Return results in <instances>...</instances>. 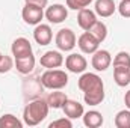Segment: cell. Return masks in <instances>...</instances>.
<instances>
[{
  "label": "cell",
  "instance_id": "7402d4cb",
  "mask_svg": "<svg viewBox=\"0 0 130 128\" xmlns=\"http://www.w3.org/2000/svg\"><path fill=\"white\" fill-rule=\"evenodd\" d=\"M117 128H130V110H121L115 116Z\"/></svg>",
  "mask_w": 130,
  "mask_h": 128
},
{
  "label": "cell",
  "instance_id": "6da1fadb",
  "mask_svg": "<svg viewBox=\"0 0 130 128\" xmlns=\"http://www.w3.org/2000/svg\"><path fill=\"white\" fill-rule=\"evenodd\" d=\"M79 89L83 91V99L89 105H98L104 99V86L97 74L86 72L79 78Z\"/></svg>",
  "mask_w": 130,
  "mask_h": 128
},
{
  "label": "cell",
  "instance_id": "cb8c5ba5",
  "mask_svg": "<svg viewBox=\"0 0 130 128\" xmlns=\"http://www.w3.org/2000/svg\"><path fill=\"white\" fill-rule=\"evenodd\" d=\"M92 0H67V8L74 9V11H80L86 6H89Z\"/></svg>",
  "mask_w": 130,
  "mask_h": 128
},
{
  "label": "cell",
  "instance_id": "d6986e66",
  "mask_svg": "<svg viewBox=\"0 0 130 128\" xmlns=\"http://www.w3.org/2000/svg\"><path fill=\"white\" fill-rule=\"evenodd\" d=\"M68 98L65 95L64 92H52V94H48L47 96V104H48V107H53V109H62L65 104V101H67Z\"/></svg>",
  "mask_w": 130,
  "mask_h": 128
},
{
  "label": "cell",
  "instance_id": "603a6c76",
  "mask_svg": "<svg viewBox=\"0 0 130 128\" xmlns=\"http://www.w3.org/2000/svg\"><path fill=\"white\" fill-rule=\"evenodd\" d=\"M113 66H127V68H130V54L127 51H120L113 57Z\"/></svg>",
  "mask_w": 130,
  "mask_h": 128
},
{
  "label": "cell",
  "instance_id": "7a4b0ae2",
  "mask_svg": "<svg viewBox=\"0 0 130 128\" xmlns=\"http://www.w3.org/2000/svg\"><path fill=\"white\" fill-rule=\"evenodd\" d=\"M48 109L50 107H48L47 101H44V99H35L32 102H29L24 107V112H23L24 124L29 125V127H35V125L41 124L47 118Z\"/></svg>",
  "mask_w": 130,
  "mask_h": 128
},
{
  "label": "cell",
  "instance_id": "9a60e30c",
  "mask_svg": "<svg viewBox=\"0 0 130 128\" xmlns=\"http://www.w3.org/2000/svg\"><path fill=\"white\" fill-rule=\"evenodd\" d=\"M115 2L113 0H97L95 2V14L103 17V18H107L110 17L113 12H115Z\"/></svg>",
  "mask_w": 130,
  "mask_h": 128
},
{
  "label": "cell",
  "instance_id": "ffe728a7",
  "mask_svg": "<svg viewBox=\"0 0 130 128\" xmlns=\"http://www.w3.org/2000/svg\"><path fill=\"white\" fill-rule=\"evenodd\" d=\"M86 32L91 33L98 42H103V41L106 39V36H107V27H106L104 23H101V21L97 20V21L92 24V27H91L89 30H86Z\"/></svg>",
  "mask_w": 130,
  "mask_h": 128
},
{
  "label": "cell",
  "instance_id": "3957f363",
  "mask_svg": "<svg viewBox=\"0 0 130 128\" xmlns=\"http://www.w3.org/2000/svg\"><path fill=\"white\" fill-rule=\"evenodd\" d=\"M67 83H68V75L65 71L61 69H48L41 75V84L52 91L62 89L67 86Z\"/></svg>",
  "mask_w": 130,
  "mask_h": 128
},
{
  "label": "cell",
  "instance_id": "9c48e42d",
  "mask_svg": "<svg viewBox=\"0 0 130 128\" xmlns=\"http://www.w3.org/2000/svg\"><path fill=\"white\" fill-rule=\"evenodd\" d=\"M92 60H91V65L94 69L97 71H106L110 63H112V57H110V53L107 50H97L95 53H92Z\"/></svg>",
  "mask_w": 130,
  "mask_h": 128
},
{
  "label": "cell",
  "instance_id": "5bb4252c",
  "mask_svg": "<svg viewBox=\"0 0 130 128\" xmlns=\"http://www.w3.org/2000/svg\"><path fill=\"white\" fill-rule=\"evenodd\" d=\"M65 116L70 118V119H77V118H82L83 116V105L79 102V101H74V99H67L62 107Z\"/></svg>",
  "mask_w": 130,
  "mask_h": 128
},
{
  "label": "cell",
  "instance_id": "4316f807",
  "mask_svg": "<svg viewBox=\"0 0 130 128\" xmlns=\"http://www.w3.org/2000/svg\"><path fill=\"white\" fill-rule=\"evenodd\" d=\"M118 11H120L121 17L130 18V0H121V3L118 6Z\"/></svg>",
  "mask_w": 130,
  "mask_h": 128
},
{
  "label": "cell",
  "instance_id": "4fadbf2b",
  "mask_svg": "<svg viewBox=\"0 0 130 128\" xmlns=\"http://www.w3.org/2000/svg\"><path fill=\"white\" fill-rule=\"evenodd\" d=\"M97 21V17H95V12L91 11V9H80L79 11V15H77V24L83 29V30H89L92 27V24Z\"/></svg>",
  "mask_w": 130,
  "mask_h": 128
},
{
  "label": "cell",
  "instance_id": "d4e9b609",
  "mask_svg": "<svg viewBox=\"0 0 130 128\" xmlns=\"http://www.w3.org/2000/svg\"><path fill=\"white\" fill-rule=\"evenodd\" d=\"M12 66H14V62L9 56H3V54L0 56V74L8 72Z\"/></svg>",
  "mask_w": 130,
  "mask_h": 128
},
{
  "label": "cell",
  "instance_id": "2e32d148",
  "mask_svg": "<svg viewBox=\"0 0 130 128\" xmlns=\"http://www.w3.org/2000/svg\"><path fill=\"white\" fill-rule=\"evenodd\" d=\"M113 80L118 86L126 88L130 83V68H127V66H113Z\"/></svg>",
  "mask_w": 130,
  "mask_h": 128
},
{
  "label": "cell",
  "instance_id": "8992f818",
  "mask_svg": "<svg viewBox=\"0 0 130 128\" xmlns=\"http://www.w3.org/2000/svg\"><path fill=\"white\" fill-rule=\"evenodd\" d=\"M67 17H68L67 8H65L64 5H59V3L48 6L47 11H45V18H47L50 23H53V24H59V23L65 21Z\"/></svg>",
  "mask_w": 130,
  "mask_h": 128
},
{
  "label": "cell",
  "instance_id": "30bf717a",
  "mask_svg": "<svg viewBox=\"0 0 130 128\" xmlns=\"http://www.w3.org/2000/svg\"><path fill=\"white\" fill-rule=\"evenodd\" d=\"M39 63L44 68H48V69H55V68H59L61 65L64 63V56L59 53V51H47L41 56L39 59Z\"/></svg>",
  "mask_w": 130,
  "mask_h": 128
},
{
  "label": "cell",
  "instance_id": "ba28073f",
  "mask_svg": "<svg viewBox=\"0 0 130 128\" xmlns=\"http://www.w3.org/2000/svg\"><path fill=\"white\" fill-rule=\"evenodd\" d=\"M65 66L70 72H74V74H80L86 69L88 62L86 59L82 56V54H77V53H73L70 54L67 59H65Z\"/></svg>",
  "mask_w": 130,
  "mask_h": 128
},
{
  "label": "cell",
  "instance_id": "f1b7e54d",
  "mask_svg": "<svg viewBox=\"0 0 130 128\" xmlns=\"http://www.w3.org/2000/svg\"><path fill=\"white\" fill-rule=\"evenodd\" d=\"M124 102H126V107L130 110V91L126 92V95H124Z\"/></svg>",
  "mask_w": 130,
  "mask_h": 128
},
{
  "label": "cell",
  "instance_id": "484cf974",
  "mask_svg": "<svg viewBox=\"0 0 130 128\" xmlns=\"http://www.w3.org/2000/svg\"><path fill=\"white\" fill-rule=\"evenodd\" d=\"M50 128H71L73 127V122L70 121V118H62V119H58V121H53L50 122Z\"/></svg>",
  "mask_w": 130,
  "mask_h": 128
},
{
  "label": "cell",
  "instance_id": "7c38bea8",
  "mask_svg": "<svg viewBox=\"0 0 130 128\" xmlns=\"http://www.w3.org/2000/svg\"><path fill=\"white\" fill-rule=\"evenodd\" d=\"M33 38L39 45H48L53 38L50 26L48 24H36V27L33 30Z\"/></svg>",
  "mask_w": 130,
  "mask_h": 128
},
{
  "label": "cell",
  "instance_id": "52a82bcc",
  "mask_svg": "<svg viewBox=\"0 0 130 128\" xmlns=\"http://www.w3.org/2000/svg\"><path fill=\"white\" fill-rule=\"evenodd\" d=\"M77 45H79V48L83 51V53H86V54H92V53H95L98 50V45H100V42H98L97 39L91 35L89 32L82 33L80 36H79V39H77Z\"/></svg>",
  "mask_w": 130,
  "mask_h": 128
},
{
  "label": "cell",
  "instance_id": "ac0fdd59",
  "mask_svg": "<svg viewBox=\"0 0 130 128\" xmlns=\"http://www.w3.org/2000/svg\"><path fill=\"white\" fill-rule=\"evenodd\" d=\"M83 124L88 128H98L103 124V115L97 110H89L83 113Z\"/></svg>",
  "mask_w": 130,
  "mask_h": 128
},
{
  "label": "cell",
  "instance_id": "f546056e",
  "mask_svg": "<svg viewBox=\"0 0 130 128\" xmlns=\"http://www.w3.org/2000/svg\"><path fill=\"white\" fill-rule=\"evenodd\" d=\"M0 56H2V53H0Z\"/></svg>",
  "mask_w": 130,
  "mask_h": 128
},
{
  "label": "cell",
  "instance_id": "44dd1931",
  "mask_svg": "<svg viewBox=\"0 0 130 128\" xmlns=\"http://www.w3.org/2000/svg\"><path fill=\"white\" fill-rule=\"evenodd\" d=\"M23 122L14 115H3L0 118V128H21Z\"/></svg>",
  "mask_w": 130,
  "mask_h": 128
},
{
  "label": "cell",
  "instance_id": "83f0119b",
  "mask_svg": "<svg viewBox=\"0 0 130 128\" xmlns=\"http://www.w3.org/2000/svg\"><path fill=\"white\" fill-rule=\"evenodd\" d=\"M47 2L48 0H26V3H29V5H35V6H39V8H45L47 6Z\"/></svg>",
  "mask_w": 130,
  "mask_h": 128
},
{
  "label": "cell",
  "instance_id": "8fae6325",
  "mask_svg": "<svg viewBox=\"0 0 130 128\" xmlns=\"http://www.w3.org/2000/svg\"><path fill=\"white\" fill-rule=\"evenodd\" d=\"M12 56L17 59V57H24V56H29L32 54V44L29 42V39L26 38H17L14 42H12Z\"/></svg>",
  "mask_w": 130,
  "mask_h": 128
},
{
  "label": "cell",
  "instance_id": "277c9868",
  "mask_svg": "<svg viewBox=\"0 0 130 128\" xmlns=\"http://www.w3.org/2000/svg\"><path fill=\"white\" fill-rule=\"evenodd\" d=\"M56 47L62 51H71L76 45V35L71 29H61L56 33Z\"/></svg>",
  "mask_w": 130,
  "mask_h": 128
},
{
  "label": "cell",
  "instance_id": "5b68a950",
  "mask_svg": "<svg viewBox=\"0 0 130 128\" xmlns=\"http://www.w3.org/2000/svg\"><path fill=\"white\" fill-rule=\"evenodd\" d=\"M21 17H23L24 23L32 24V26H36V24L41 23V20H42V17H44V12H42V8L26 3L24 8H23V11H21Z\"/></svg>",
  "mask_w": 130,
  "mask_h": 128
},
{
  "label": "cell",
  "instance_id": "e0dca14e",
  "mask_svg": "<svg viewBox=\"0 0 130 128\" xmlns=\"http://www.w3.org/2000/svg\"><path fill=\"white\" fill-rule=\"evenodd\" d=\"M15 68H17V71L21 72V74H29V72H32L33 68H35V57H33V54L24 56V57H17V59H15Z\"/></svg>",
  "mask_w": 130,
  "mask_h": 128
}]
</instances>
